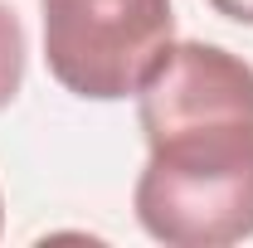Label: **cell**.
Here are the masks:
<instances>
[{
  "label": "cell",
  "instance_id": "cell-4",
  "mask_svg": "<svg viewBox=\"0 0 253 248\" xmlns=\"http://www.w3.org/2000/svg\"><path fill=\"white\" fill-rule=\"evenodd\" d=\"M214 15H224V20H234V25H249L253 30V0H205Z\"/></svg>",
  "mask_w": 253,
  "mask_h": 248
},
{
  "label": "cell",
  "instance_id": "cell-3",
  "mask_svg": "<svg viewBox=\"0 0 253 248\" xmlns=\"http://www.w3.org/2000/svg\"><path fill=\"white\" fill-rule=\"evenodd\" d=\"M25 68H30V39H25V20L0 0V112L20 97L25 88Z\"/></svg>",
  "mask_w": 253,
  "mask_h": 248
},
{
  "label": "cell",
  "instance_id": "cell-2",
  "mask_svg": "<svg viewBox=\"0 0 253 248\" xmlns=\"http://www.w3.org/2000/svg\"><path fill=\"white\" fill-rule=\"evenodd\" d=\"M44 63L63 93L122 102L175 44L170 0H39Z\"/></svg>",
  "mask_w": 253,
  "mask_h": 248
},
{
  "label": "cell",
  "instance_id": "cell-1",
  "mask_svg": "<svg viewBox=\"0 0 253 248\" xmlns=\"http://www.w3.org/2000/svg\"><path fill=\"white\" fill-rule=\"evenodd\" d=\"M146 165L136 224L166 248L253 239V63L224 44L175 39L136 88Z\"/></svg>",
  "mask_w": 253,
  "mask_h": 248
},
{
  "label": "cell",
  "instance_id": "cell-5",
  "mask_svg": "<svg viewBox=\"0 0 253 248\" xmlns=\"http://www.w3.org/2000/svg\"><path fill=\"white\" fill-rule=\"evenodd\" d=\"M0 234H5V200H0Z\"/></svg>",
  "mask_w": 253,
  "mask_h": 248
}]
</instances>
